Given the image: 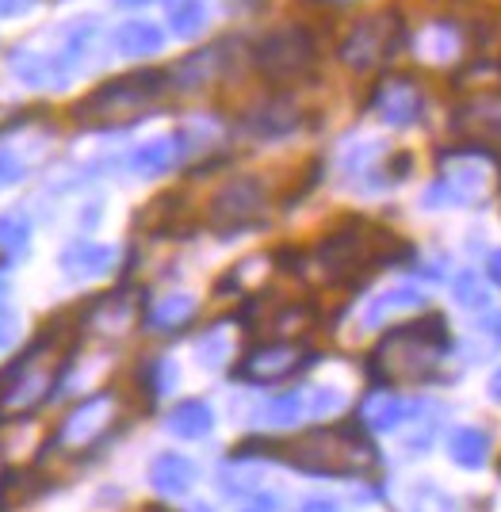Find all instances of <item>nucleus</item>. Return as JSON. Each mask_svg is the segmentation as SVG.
I'll list each match as a JSON object with an SVG mask.
<instances>
[{
    "mask_svg": "<svg viewBox=\"0 0 501 512\" xmlns=\"http://www.w3.org/2000/svg\"><path fill=\"white\" fill-rule=\"evenodd\" d=\"M31 245V218L23 211L0 214V253L4 256H23Z\"/></svg>",
    "mask_w": 501,
    "mask_h": 512,
    "instance_id": "26",
    "label": "nucleus"
},
{
    "mask_svg": "<svg viewBox=\"0 0 501 512\" xmlns=\"http://www.w3.org/2000/svg\"><path fill=\"white\" fill-rule=\"evenodd\" d=\"M150 482L161 493L180 497V493H188L196 486V463L188 455H173V451L169 455H157L150 467Z\"/></svg>",
    "mask_w": 501,
    "mask_h": 512,
    "instance_id": "19",
    "label": "nucleus"
},
{
    "mask_svg": "<svg viewBox=\"0 0 501 512\" xmlns=\"http://www.w3.org/2000/svg\"><path fill=\"white\" fill-rule=\"evenodd\" d=\"M371 107L379 111L383 123H391V127H410V123L421 119V111H425V96H421V88H417L410 77H387L383 85L375 88Z\"/></svg>",
    "mask_w": 501,
    "mask_h": 512,
    "instance_id": "10",
    "label": "nucleus"
},
{
    "mask_svg": "<svg viewBox=\"0 0 501 512\" xmlns=\"http://www.w3.org/2000/svg\"><path fill=\"white\" fill-rule=\"evenodd\" d=\"M410 512H459V505L436 482H417L410 490Z\"/></svg>",
    "mask_w": 501,
    "mask_h": 512,
    "instance_id": "27",
    "label": "nucleus"
},
{
    "mask_svg": "<svg viewBox=\"0 0 501 512\" xmlns=\"http://www.w3.org/2000/svg\"><path fill=\"white\" fill-rule=\"evenodd\" d=\"M482 333H490L494 341L501 344V318H490V321H482Z\"/></svg>",
    "mask_w": 501,
    "mask_h": 512,
    "instance_id": "37",
    "label": "nucleus"
},
{
    "mask_svg": "<svg viewBox=\"0 0 501 512\" xmlns=\"http://www.w3.org/2000/svg\"><path fill=\"white\" fill-rule=\"evenodd\" d=\"M245 127L253 130L257 138H284V134L299 127V107L291 104L287 96H272V100H264L261 107L249 111Z\"/></svg>",
    "mask_w": 501,
    "mask_h": 512,
    "instance_id": "15",
    "label": "nucleus"
},
{
    "mask_svg": "<svg viewBox=\"0 0 501 512\" xmlns=\"http://www.w3.org/2000/svg\"><path fill=\"white\" fill-rule=\"evenodd\" d=\"M238 512H280V501L272 493H253Z\"/></svg>",
    "mask_w": 501,
    "mask_h": 512,
    "instance_id": "33",
    "label": "nucleus"
},
{
    "mask_svg": "<svg viewBox=\"0 0 501 512\" xmlns=\"http://www.w3.org/2000/svg\"><path fill=\"white\" fill-rule=\"evenodd\" d=\"M463 130H475L486 142H501V100H475V104L459 107V119Z\"/></svg>",
    "mask_w": 501,
    "mask_h": 512,
    "instance_id": "24",
    "label": "nucleus"
},
{
    "mask_svg": "<svg viewBox=\"0 0 501 512\" xmlns=\"http://www.w3.org/2000/svg\"><path fill=\"white\" fill-rule=\"evenodd\" d=\"M0 295H4V276H0Z\"/></svg>",
    "mask_w": 501,
    "mask_h": 512,
    "instance_id": "40",
    "label": "nucleus"
},
{
    "mask_svg": "<svg viewBox=\"0 0 501 512\" xmlns=\"http://www.w3.org/2000/svg\"><path fill=\"white\" fill-rule=\"evenodd\" d=\"M417 306H425V295L417 291V287H391V291H383L375 302H368V310H364V325L375 329V325H383L387 318L394 314H406V310H417Z\"/></svg>",
    "mask_w": 501,
    "mask_h": 512,
    "instance_id": "22",
    "label": "nucleus"
},
{
    "mask_svg": "<svg viewBox=\"0 0 501 512\" xmlns=\"http://www.w3.org/2000/svg\"><path fill=\"white\" fill-rule=\"evenodd\" d=\"M448 455H452V463L463 470L486 467V459H490V436L475 425L456 428V432L448 436Z\"/></svg>",
    "mask_w": 501,
    "mask_h": 512,
    "instance_id": "20",
    "label": "nucleus"
},
{
    "mask_svg": "<svg viewBox=\"0 0 501 512\" xmlns=\"http://www.w3.org/2000/svg\"><path fill=\"white\" fill-rule=\"evenodd\" d=\"M111 406H115L111 394L85 398V402L66 417V425H62V444H69V448H85V444H92V440L104 432V425H108Z\"/></svg>",
    "mask_w": 501,
    "mask_h": 512,
    "instance_id": "13",
    "label": "nucleus"
},
{
    "mask_svg": "<svg viewBox=\"0 0 501 512\" xmlns=\"http://www.w3.org/2000/svg\"><path fill=\"white\" fill-rule=\"evenodd\" d=\"M402 20L398 12H375V16H364L349 31V39L341 43V58L352 69H375L379 62H387L394 50L402 46Z\"/></svg>",
    "mask_w": 501,
    "mask_h": 512,
    "instance_id": "6",
    "label": "nucleus"
},
{
    "mask_svg": "<svg viewBox=\"0 0 501 512\" xmlns=\"http://www.w3.org/2000/svg\"><path fill=\"white\" fill-rule=\"evenodd\" d=\"M111 264H115V249L100 245V241H73L66 253H62V272L73 279L108 276Z\"/></svg>",
    "mask_w": 501,
    "mask_h": 512,
    "instance_id": "16",
    "label": "nucleus"
},
{
    "mask_svg": "<svg viewBox=\"0 0 501 512\" xmlns=\"http://www.w3.org/2000/svg\"><path fill=\"white\" fill-rule=\"evenodd\" d=\"M119 8H146V4H153V0H115Z\"/></svg>",
    "mask_w": 501,
    "mask_h": 512,
    "instance_id": "39",
    "label": "nucleus"
},
{
    "mask_svg": "<svg viewBox=\"0 0 501 512\" xmlns=\"http://www.w3.org/2000/svg\"><path fill=\"white\" fill-rule=\"evenodd\" d=\"M20 180H23V161L16 153L0 150V192L12 188V184H20Z\"/></svg>",
    "mask_w": 501,
    "mask_h": 512,
    "instance_id": "31",
    "label": "nucleus"
},
{
    "mask_svg": "<svg viewBox=\"0 0 501 512\" xmlns=\"http://www.w3.org/2000/svg\"><path fill=\"white\" fill-rule=\"evenodd\" d=\"M299 512H341L333 501H326V497H310V501H303L299 505Z\"/></svg>",
    "mask_w": 501,
    "mask_h": 512,
    "instance_id": "34",
    "label": "nucleus"
},
{
    "mask_svg": "<svg viewBox=\"0 0 501 512\" xmlns=\"http://www.w3.org/2000/svg\"><path fill=\"white\" fill-rule=\"evenodd\" d=\"M8 337H12V318H8L4 310H0V348L8 344Z\"/></svg>",
    "mask_w": 501,
    "mask_h": 512,
    "instance_id": "36",
    "label": "nucleus"
},
{
    "mask_svg": "<svg viewBox=\"0 0 501 512\" xmlns=\"http://www.w3.org/2000/svg\"><path fill=\"white\" fill-rule=\"evenodd\" d=\"M234 50V43H211L203 46V50H196V54H188L184 62H176L173 69H169V85H176L180 92H196V88H207L215 77H222L226 73V65H230V54Z\"/></svg>",
    "mask_w": 501,
    "mask_h": 512,
    "instance_id": "12",
    "label": "nucleus"
},
{
    "mask_svg": "<svg viewBox=\"0 0 501 512\" xmlns=\"http://www.w3.org/2000/svg\"><path fill=\"white\" fill-rule=\"evenodd\" d=\"M306 352L295 344H264L257 352H249L238 367V379L245 383H280L287 375H295L299 367H306Z\"/></svg>",
    "mask_w": 501,
    "mask_h": 512,
    "instance_id": "11",
    "label": "nucleus"
},
{
    "mask_svg": "<svg viewBox=\"0 0 501 512\" xmlns=\"http://www.w3.org/2000/svg\"><path fill=\"white\" fill-rule=\"evenodd\" d=\"M39 8V0H0V16L4 20H23Z\"/></svg>",
    "mask_w": 501,
    "mask_h": 512,
    "instance_id": "32",
    "label": "nucleus"
},
{
    "mask_svg": "<svg viewBox=\"0 0 501 512\" xmlns=\"http://www.w3.org/2000/svg\"><path fill=\"white\" fill-rule=\"evenodd\" d=\"M8 73L27 88H39V92H58L66 88L81 69L69 62L66 54L54 43H20L8 54Z\"/></svg>",
    "mask_w": 501,
    "mask_h": 512,
    "instance_id": "5",
    "label": "nucleus"
},
{
    "mask_svg": "<svg viewBox=\"0 0 501 512\" xmlns=\"http://www.w3.org/2000/svg\"><path fill=\"white\" fill-rule=\"evenodd\" d=\"M341 406H345L341 390H333V386H306V390H287V394L268 398L261 409V421L272 428H291L310 421V417H333Z\"/></svg>",
    "mask_w": 501,
    "mask_h": 512,
    "instance_id": "7",
    "label": "nucleus"
},
{
    "mask_svg": "<svg viewBox=\"0 0 501 512\" xmlns=\"http://www.w3.org/2000/svg\"><path fill=\"white\" fill-rule=\"evenodd\" d=\"M261 203H264V188L253 176L230 180L211 199V222H215L218 230H241V226H249L257 218Z\"/></svg>",
    "mask_w": 501,
    "mask_h": 512,
    "instance_id": "9",
    "label": "nucleus"
},
{
    "mask_svg": "<svg viewBox=\"0 0 501 512\" xmlns=\"http://www.w3.org/2000/svg\"><path fill=\"white\" fill-rule=\"evenodd\" d=\"M486 276L501 287V249H498V253H490V260H486Z\"/></svg>",
    "mask_w": 501,
    "mask_h": 512,
    "instance_id": "35",
    "label": "nucleus"
},
{
    "mask_svg": "<svg viewBox=\"0 0 501 512\" xmlns=\"http://www.w3.org/2000/svg\"><path fill=\"white\" fill-rule=\"evenodd\" d=\"M184 153L188 150H184V138L180 134H161V138H150V142L134 146L131 172L134 176H165Z\"/></svg>",
    "mask_w": 501,
    "mask_h": 512,
    "instance_id": "14",
    "label": "nucleus"
},
{
    "mask_svg": "<svg viewBox=\"0 0 501 512\" xmlns=\"http://www.w3.org/2000/svg\"><path fill=\"white\" fill-rule=\"evenodd\" d=\"M318 58V43L314 35L306 31L303 23H287L268 31L261 43L253 46V65L261 69L264 77L272 81H291V77H303L306 69Z\"/></svg>",
    "mask_w": 501,
    "mask_h": 512,
    "instance_id": "3",
    "label": "nucleus"
},
{
    "mask_svg": "<svg viewBox=\"0 0 501 512\" xmlns=\"http://www.w3.org/2000/svg\"><path fill=\"white\" fill-rule=\"evenodd\" d=\"M23 375H27V356L20 360V367H12V371H8L4 379H23ZM39 390H46V379H43V375L27 379V383L20 386V394H12V402H20V406H31V402H39V398H43Z\"/></svg>",
    "mask_w": 501,
    "mask_h": 512,
    "instance_id": "30",
    "label": "nucleus"
},
{
    "mask_svg": "<svg viewBox=\"0 0 501 512\" xmlns=\"http://www.w3.org/2000/svg\"><path fill=\"white\" fill-rule=\"evenodd\" d=\"M421 409H425L421 402H406L398 394H371L364 409H360V421L375 428V432H394V428H402Z\"/></svg>",
    "mask_w": 501,
    "mask_h": 512,
    "instance_id": "17",
    "label": "nucleus"
},
{
    "mask_svg": "<svg viewBox=\"0 0 501 512\" xmlns=\"http://www.w3.org/2000/svg\"><path fill=\"white\" fill-rule=\"evenodd\" d=\"M456 157H463L456 172H444L433 188L421 195L425 207H471L486 195V165L471 161V150H456Z\"/></svg>",
    "mask_w": 501,
    "mask_h": 512,
    "instance_id": "8",
    "label": "nucleus"
},
{
    "mask_svg": "<svg viewBox=\"0 0 501 512\" xmlns=\"http://www.w3.org/2000/svg\"><path fill=\"white\" fill-rule=\"evenodd\" d=\"M111 46H115L123 58H150V54H161V50H165V31L150 20H127L115 27Z\"/></svg>",
    "mask_w": 501,
    "mask_h": 512,
    "instance_id": "18",
    "label": "nucleus"
},
{
    "mask_svg": "<svg viewBox=\"0 0 501 512\" xmlns=\"http://www.w3.org/2000/svg\"><path fill=\"white\" fill-rule=\"evenodd\" d=\"M211 428H215V413H211L207 402H199V398H188V402H180L169 413V432L180 436V440H203Z\"/></svg>",
    "mask_w": 501,
    "mask_h": 512,
    "instance_id": "21",
    "label": "nucleus"
},
{
    "mask_svg": "<svg viewBox=\"0 0 501 512\" xmlns=\"http://www.w3.org/2000/svg\"><path fill=\"white\" fill-rule=\"evenodd\" d=\"M490 394H494V402L501 406V367L494 371V375H490Z\"/></svg>",
    "mask_w": 501,
    "mask_h": 512,
    "instance_id": "38",
    "label": "nucleus"
},
{
    "mask_svg": "<svg viewBox=\"0 0 501 512\" xmlns=\"http://www.w3.org/2000/svg\"><path fill=\"white\" fill-rule=\"evenodd\" d=\"M456 302H463L467 310H482L490 295H486V287H482V279L475 272H459L456 276Z\"/></svg>",
    "mask_w": 501,
    "mask_h": 512,
    "instance_id": "29",
    "label": "nucleus"
},
{
    "mask_svg": "<svg viewBox=\"0 0 501 512\" xmlns=\"http://www.w3.org/2000/svg\"><path fill=\"white\" fill-rule=\"evenodd\" d=\"M165 20L176 39H196L207 27V0H165Z\"/></svg>",
    "mask_w": 501,
    "mask_h": 512,
    "instance_id": "23",
    "label": "nucleus"
},
{
    "mask_svg": "<svg viewBox=\"0 0 501 512\" xmlns=\"http://www.w3.org/2000/svg\"><path fill=\"white\" fill-rule=\"evenodd\" d=\"M291 463L310 474H329V478H352L375 467V448L368 436L352 425H326L303 432V440L291 444Z\"/></svg>",
    "mask_w": 501,
    "mask_h": 512,
    "instance_id": "2",
    "label": "nucleus"
},
{
    "mask_svg": "<svg viewBox=\"0 0 501 512\" xmlns=\"http://www.w3.org/2000/svg\"><path fill=\"white\" fill-rule=\"evenodd\" d=\"M196 360L203 363V367H222V363L230 360V337H226L222 329L203 333L196 341Z\"/></svg>",
    "mask_w": 501,
    "mask_h": 512,
    "instance_id": "28",
    "label": "nucleus"
},
{
    "mask_svg": "<svg viewBox=\"0 0 501 512\" xmlns=\"http://www.w3.org/2000/svg\"><path fill=\"white\" fill-rule=\"evenodd\" d=\"M165 88H169V73L165 69H134L127 77H115V81L96 88L92 96H85L77 111L108 119V115H123V111H134V107H146Z\"/></svg>",
    "mask_w": 501,
    "mask_h": 512,
    "instance_id": "4",
    "label": "nucleus"
},
{
    "mask_svg": "<svg viewBox=\"0 0 501 512\" xmlns=\"http://www.w3.org/2000/svg\"><path fill=\"white\" fill-rule=\"evenodd\" d=\"M448 325L444 318H421L414 325H398L391 329L383 344L375 348V375L379 379H410V383H421V379H433L436 363L444 360L448 352Z\"/></svg>",
    "mask_w": 501,
    "mask_h": 512,
    "instance_id": "1",
    "label": "nucleus"
},
{
    "mask_svg": "<svg viewBox=\"0 0 501 512\" xmlns=\"http://www.w3.org/2000/svg\"><path fill=\"white\" fill-rule=\"evenodd\" d=\"M192 318H196V299L192 295H165L146 310V321L153 329H180Z\"/></svg>",
    "mask_w": 501,
    "mask_h": 512,
    "instance_id": "25",
    "label": "nucleus"
}]
</instances>
